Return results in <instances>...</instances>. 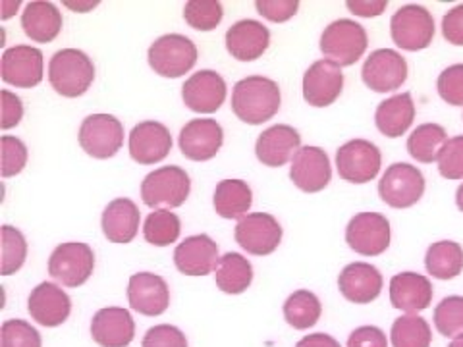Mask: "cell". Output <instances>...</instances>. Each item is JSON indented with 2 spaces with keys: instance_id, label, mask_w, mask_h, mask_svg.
<instances>
[{
  "instance_id": "37",
  "label": "cell",
  "mask_w": 463,
  "mask_h": 347,
  "mask_svg": "<svg viewBox=\"0 0 463 347\" xmlns=\"http://www.w3.org/2000/svg\"><path fill=\"white\" fill-rule=\"evenodd\" d=\"M182 231V222L178 214L170 212L168 209H156L145 220L143 236L147 243L156 245V248H166L170 243H176Z\"/></svg>"
},
{
  "instance_id": "8",
  "label": "cell",
  "mask_w": 463,
  "mask_h": 347,
  "mask_svg": "<svg viewBox=\"0 0 463 347\" xmlns=\"http://www.w3.org/2000/svg\"><path fill=\"white\" fill-rule=\"evenodd\" d=\"M95 268V253L87 243L70 241L52 251L49 258V274L66 287H80L91 278Z\"/></svg>"
},
{
  "instance_id": "24",
  "label": "cell",
  "mask_w": 463,
  "mask_h": 347,
  "mask_svg": "<svg viewBox=\"0 0 463 347\" xmlns=\"http://www.w3.org/2000/svg\"><path fill=\"white\" fill-rule=\"evenodd\" d=\"M301 149V136L298 129L286 124L272 126L259 136L255 143V155L259 163L270 168L284 166Z\"/></svg>"
},
{
  "instance_id": "9",
  "label": "cell",
  "mask_w": 463,
  "mask_h": 347,
  "mask_svg": "<svg viewBox=\"0 0 463 347\" xmlns=\"http://www.w3.org/2000/svg\"><path fill=\"white\" fill-rule=\"evenodd\" d=\"M78 141L87 155L105 161L122 149L124 126L112 114H91L81 122Z\"/></svg>"
},
{
  "instance_id": "7",
  "label": "cell",
  "mask_w": 463,
  "mask_h": 347,
  "mask_svg": "<svg viewBox=\"0 0 463 347\" xmlns=\"http://www.w3.org/2000/svg\"><path fill=\"white\" fill-rule=\"evenodd\" d=\"M390 35L403 51H423L434 39L432 14L419 5L402 6L390 20Z\"/></svg>"
},
{
  "instance_id": "38",
  "label": "cell",
  "mask_w": 463,
  "mask_h": 347,
  "mask_svg": "<svg viewBox=\"0 0 463 347\" xmlns=\"http://www.w3.org/2000/svg\"><path fill=\"white\" fill-rule=\"evenodd\" d=\"M432 321L440 336L452 340L463 336V295L444 297L434 309Z\"/></svg>"
},
{
  "instance_id": "27",
  "label": "cell",
  "mask_w": 463,
  "mask_h": 347,
  "mask_svg": "<svg viewBox=\"0 0 463 347\" xmlns=\"http://www.w3.org/2000/svg\"><path fill=\"white\" fill-rule=\"evenodd\" d=\"M270 45V32L257 20H240L226 32V49L240 62L263 56Z\"/></svg>"
},
{
  "instance_id": "22",
  "label": "cell",
  "mask_w": 463,
  "mask_h": 347,
  "mask_svg": "<svg viewBox=\"0 0 463 347\" xmlns=\"http://www.w3.org/2000/svg\"><path fill=\"white\" fill-rule=\"evenodd\" d=\"M219 245L207 234L185 238L174 251V265L185 277H207L219 267Z\"/></svg>"
},
{
  "instance_id": "48",
  "label": "cell",
  "mask_w": 463,
  "mask_h": 347,
  "mask_svg": "<svg viewBox=\"0 0 463 347\" xmlns=\"http://www.w3.org/2000/svg\"><path fill=\"white\" fill-rule=\"evenodd\" d=\"M442 35L450 45L463 47V5L448 10L442 18Z\"/></svg>"
},
{
  "instance_id": "40",
  "label": "cell",
  "mask_w": 463,
  "mask_h": 347,
  "mask_svg": "<svg viewBox=\"0 0 463 347\" xmlns=\"http://www.w3.org/2000/svg\"><path fill=\"white\" fill-rule=\"evenodd\" d=\"M27 257V241L18 228H12L8 224L3 226V268L0 272L5 277L16 274Z\"/></svg>"
},
{
  "instance_id": "52",
  "label": "cell",
  "mask_w": 463,
  "mask_h": 347,
  "mask_svg": "<svg viewBox=\"0 0 463 347\" xmlns=\"http://www.w3.org/2000/svg\"><path fill=\"white\" fill-rule=\"evenodd\" d=\"M456 205L463 212V183L458 187V192H456Z\"/></svg>"
},
{
  "instance_id": "3",
  "label": "cell",
  "mask_w": 463,
  "mask_h": 347,
  "mask_svg": "<svg viewBox=\"0 0 463 347\" xmlns=\"http://www.w3.org/2000/svg\"><path fill=\"white\" fill-rule=\"evenodd\" d=\"M192 180L180 166H163L147 174L141 183V199L147 207L178 209L190 197Z\"/></svg>"
},
{
  "instance_id": "12",
  "label": "cell",
  "mask_w": 463,
  "mask_h": 347,
  "mask_svg": "<svg viewBox=\"0 0 463 347\" xmlns=\"http://www.w3.org/2000/svg\"><path fill=\"white\" fill-rule=\"evenodd\" d=\"M236 243L255 257H265L279 249L282 226L269 212H251L241 219L234 231Z\"/></svg>"
},
{
  "instance_id": "50",
  "label": "cell",
  "mask_w": 463,
  "mask_h": 347,
  "mask_svg": "<svg viewBox=\"0 0 463 347\" xmlns=\"http://www.w3.org/2000/svg\"><path fill=\"white\" fill-rule=\"evenodd\" d=\"M345 6L359 18H376L388 8V0H350Z\"/></svg>"
},
{
  "instance_id": "19",
  "label": "cell",
  "mask_w": 463,
  "mask_h": 347,
  "mask_svg": "<svg viewBox=\"0 0 463 347\" xmlns=\"http://www.w3.org/2000/svg\"><path fill=\"white\" fill-rule=\"evenodd\" d=\"M185 107L199 114H213L226 100V81L213 70H201L182 87Z\"/></svg>"
},
{
  "instance_id": "53",
  "label": "cell",
  "mask_w": 463,
  "mask_h": 347,
  "mask_svg": "<svg viewBox=\"0 0 463 347\" xmlns=\"http://www.w3.org/2000/svg\"><path fill=\"white\" fill-rule=\"evenodd\" d=\"M66 6L74 8V10H83V8H93V6H97V3H87V5H81V3H78V5H74V3H66Z\"/></svg>"
},
{
  "instance_id": "47",
  "label": "cell",
  "mask_w": 463,
  "mask_h": 347,
  "mask_svg": "<svg viewBox=\"0 0 463 347\" xmlns=\"http://www.w3.org/2000/svg\"><path fill=\"white\" fill-rule=\"evenodd\" d=\"M347 347H388V340L379 326H359L347 338Z\"/></svg>"
},
{
  "instance_id": "13",
  "label": "cell",
  "mask_w": 463,
  "mask_h": 347,
  "mask_svg": "<svg viewBox=\"0 0 463 347\" xmlns=\"http://www.w3.org/2000/svg\"><path fill=\"white\" fill-rule=\"evenodd\" d=\"M361 78L374 93H392L408 80V62L398 51L379 49L365 61Z\"/></svg>"
},
{
  "instance_id": "17",
  "label": "cell",
  "mask_w": 463,
  "mask_h": 347,
  "mask_svg": "<svg viewBox=\"0 0 463 347\" xmlns=\"http://www.w3.org/2000/svg\"><path fill=\"white\" fill-rule=\"evenodd\" d=\"M3 81L20 89H33L43 81V52L29 45H16L3 54Z\"/></svg>"
},
{
  "instance_id": "41",
  "label": "cell",
  "mask_w": 463,
  "mask_h": 347,
  "mask_svg": "<svg viewBox=\"0 0 463 347\" xmlns=\"http://www.w3.org/2000/svg\"><path fill=\"white\" fill-rule=\"evenodd\" d=\"M41 334L22 318H10L0 328V347H41Z\"/></svg>"
},
{
  "instance_id": "33",
  "label": "cell",
  "mask_w": 463,
  "mask_h": 347,
  "mask_svg": "<svg viewBox=\"0 0 463 347\" xmlns=\"http://www.w3.org/2000/svg\"><path fill=\"white\" fill-rule=\"evenodd\" d=\"M425 268L439 280H452L463 272V248L456 241L444 239L432 243L425 255Z\"/></svg>"
},
{
  "instance_id": "34",
  "label": "cell",
  "mask_w": 463,
  "mask_h": 347,
  "mask_svg": "<svg viewBox=\"0 0 463 347\" xmlns=\"http://www.w3.org/2000/svg\"><path fill=\"white\" fill-rule=\"evenodd\" d=\"M446 143L448 134L440 124H421L417 126L408 137V153L417 163L432 164L439 161Z\"/></svg>"
},
{
  "instance_id": "39",
  "label": "cell",
  "mask_w": 463,
  "mask_h": 347,
  "mask_svg": "<svg viewBox=\"0 0 463 347\" xmlns=\"http://www.w3.org/2000/svg\"><path fill=\"white\" fill-rule=\"evenodd\" d=\"M224 18V8L219 0H192L184 8V20L197 32H213Z\"/></svg>"
},
{
  "instance_id": "21",
  "label": "cell",
  "mask_w": 463,
  "mask_h": 347,
  "mask_svg": "<svg viewBox=\"0 0 463 347\" xmlns=\"http://www.w3.org/2000/svg\"><path fill=\"white\" fill-rule=\"evenodd\" d=\"M172 151V136L161 122L147 120L137 124L129 134V155L139 164H156Z\"/></svg>"
},
{
  "instance_id": "28",
  "label": "cell",
  "mask_w": 463,
  "mask_h": 347,
  "mask_svg": "<svg viewBox=\"0 0 463 347\" xmlns=\"http://www.w3.org/2000/svg\"><path fill=\"white\" fill-rule=\"evenodd\" d=\"M139 220L141 212L134 201L126 197L110 201L103 219H100V226H103V234L112 243H129L139 231Z\"/></svg>"
},
{
  "instance_id": "31",
  "label": "cell",
  "mask_w": 463,
  "mask_h": 347,
  "mask_svg": "<svg viewBox=\"0 0 463 347\" xmlns=\"http://www.w3.org/2000/svg\"><path fill=\"white\" fill-rule=\"evenodd\" d=\"M213 205L222 219L241 220L253 205V192L243 180H222L214 190Z\"/></svg>"
},
{
  "instance_id": "1",
  "label": "cell",
  "mask_w": 463,
  "mask_h": 347,
  "mask_svg": "<svg viewBox=\"0 0 463 347\" xmlns=\"http://www.w3.org/2000/svg\"><path fill=\"white\" fill-rule=\"evenodd\" d=\"M280 87L263 76L243 78L232 91V112L250 126H260L274 118L280 110Z\"/></svg>"
},
{
  "instance_id": "15",
  "label": "cell",
  "mask_w": 463,
  "mask_h": 347,
  "mask_svg": "<svg viewBox=\"0 0 463 347\" xmlns=\"http://www.w3.org/2000/svg\"><path fill=\"white\" fill-rule=\"evenodd\" d=\"M224 143L222 126L211 118L190 120L180 132V151L185 158L205 163L216 156Z\"/></svg>"
},
{
  "instance_id": "2",
  "label": "cell",
  "mask_w": 463,
  "mask_h": 347,
  "mask_svg": "<svg viewBox=\"0 0 463 347\" xmlns=\"http://www.w3.org/2000/svg\"><path fill=\"white\" fill-rule=\"evenodd\" d=\"M95 80V66L90 56L78 49L54 52L49 64V81L52 89L68 98L81 97Z\"/></svg>"
},
{
  "instance_id": "11",
  "label": "cell",
  "mask_w": 463,
  "mask_h": 347,
  "mask_svg": "<svg viewBox=\"0 0 463 347\" xmlns=\"http://www.w3.org/2000/svg\"><path fill=\"white\" fill-rule=\"evenodd\" d=\"M390 222L379 212H359L345 228V243L357 255L379 257L390 248Z\"/></svg>"
},
{
  "instance_id": "14",
  "label": "cell",
  "mask_w": 463,
  "mask_h": 347,
  "mask_svg": "<svg viewBox=\"0 0 463 347\" xmlns=\"http://www.w3.org/2000/svg\"><path fill=\"white\" fill-rule=\"evenodd\" d=\"M344 89L342 68L332 61H317L303 76V98L311 107L325 108L336 103Z\"/></svg>"
},
{
  "instance_id": "20",
  "label": "cell",
  "mask_w": 463,
  "mask_h": 347,
  "mask_svg": "<svg viewBox=\"0 0 463 347\" xmlns=\"http://www.w3.org/2000/svg\"><path fill=\"white\" fill-rule=\"evenodd\" d=\"M27 311L41 326L54 328L68 321L71 313V299L62 287H58L52 282H43L29 294Z\"/></svg>"
},
{
  "instance_id": "25",
  "label": "cell",
  "mask_w": 463,
  "mask_h": 347,
  "mask_svg": "<svg viewBox=\"0 0 463 347\" xmlns=\"http://www.w3.org/2000/svg\"><path fill=\"white\" fill-rule=\"evenodd\" d=\"M91 336L100 347H128L134 342L136 323L128 309H100L91 321Z\"/></svg>"
},
{
  "instance_id": "45",
  "label": "cell",
  "mask_w": 463,
  "mask_h": 347,
  "mask_svg": "<svg viewBox=\"0 0 463 347\" xmlns=\"http://www.w3.org/2000/svg\"><path fill=\"white\" fill-rule=\"evenodd\" d=\"M143 347H187L185 334L172 324H158L147 330L143 336Z\"/></svg>"
},
{
  "instance_id": "29",
  "label": "cell",
  "mask_w": 463,
  "mask_h": 347,
  "mask_svg": "<svg viewBox=\"0 0 463 347\" xmlns=\"http://www.w3.org/2000/svg\"><path fill=\"white\" fill-rule=\"evenodd\" d=\"M415 120V103L410 93L390 97L376 107L374 124L379 132L390 139L402 137Z\"/></svg>"
},
{
  "instance_id": "51",
  "label": "cell",
  "mask_w": 463,
  "mask_h": 347,
  "mask_svg": "<svg viewBox=\"0 0 463 347\" xmlns=\"http://www.w3.org/2000/svg\"><path fill=\"white\" fill-rule=\"evenodd\" d=\"M296 347H342L338 340H335L328 334H323V332H317V334H309L306 338H301Z\"/></svg>"
},
{
  "instance_id": "46",
  "label": "cell",
  "mask_w": 463,
  "mask_h": 347,
  "mask_svg": "<svg viewBox=\"0 0 463 347\" xmlns=\"http://www.w3.org/2000/svg\"><path fill=\"white\" fill-rule=\"evenodd\" d=\"M255 8L263 18L274 23H282L296 16L299 3L298 0H257Z\"/></svg>"
},
{
  "instance_id": "6",
  "label": "cell",
  "mask_w": 463,
  "mask_h": 347,
  "mask_svg": "<svg viewBox=\"0 0 463 347\" xmlns=\"http://www.w3.org/2000/svg\"><path fill=\"white\" fill-rule=\"evenodd\" d=\"M425 193V176L417 166L394 163L388 166L379 182V195L392 209H410Z\"/></svg>"
},
{
  "instance_id": "23",
  "label": "cell",
  "mask_w": 463,
  "mask_h": 347,
  "mask_svg": "<svg viewBox=\"0 0 463 347\" xmlns=\"http://www.w3.org/2000/svg\"><path fill=\"white\" fill-rule=\"evenodd\" d=\"M432 295V284L423 274L402 272L390 280V303L405 314H417L419 311L429 309Z\"/></svg>"
},
{
  "instance_id": "30",
  "label": "cell",
  "mask_w": 463,
  "mask_h": 347,
  "mask_svg": "<svg viewBox=\"0 0 463 347\" xmlns=\"http://www.w3.org/2000/svg\"><path fill=\"white\" fill-rule=\"evenodd\" d=\"M24 33L35 42H52L62 32V14L52 3L35 0L22 14Z\"/></svg>"
},
{
  "instance_id": "54",
  "label": "cell",
  "mask_w": 463,
  "mask_h": 347,
  "mask_svg": "<svg viewBox=\"0 0 463 347\" xmlns=\"http://www.w3.org/2000/svg\"><path fill=\"white\" fill-rule=\"evenodd\" d=\"M448 347H463V336H459V338L452 340V343H450V345H448Z\"/></svg>"
},
{
  "instance_id": "18",
  "label": "cell",
  "mask_w": 463,
  "mask_h": 347,
  "mask_svg": "<svg viewBox=\"0 0 463 347\" xmlns=\"http://www.w3.org/2000/svg\"><path fill=\"white\" fill-rule=\"evenodd\" d=\"M129 307L145 316H158L170 305V289L165 278L151 272H137L128 284Z\"/></svg>"
},
{
  "instance_id": "10",
  "label": "cell",
  "mask_w": 463,
  "mask_h": 347,
  "mask_svg": "<svg viewBox=\"0 0 463 347\" xmlns=\"http://www.w3.org/2000/svg\"><path fill=\"white\" fill-rule=\"evenodd\" d=\"M383 155L374 143L367 139H352L336 151V170L344 182L367 183L381 172Z\"/></svg>"
},
{
  "instance_id": "16",
  "label": "cell",
  "mask_w": 463,
  "mask_h": 347,
  "mask_svg": "<svg viewBox=\"0 0 463 347\" xmlns=\"http://www.w3.org/2000/svg\"><path fill=\"white\" fill-rule=\"evenodd\" d=\"M289 180L306 193L323 192L332 180V166L328 155L321 147H313V145L301 147L292 158Z\"/></svg>"
},
{
  "instance_id": "5",
  "label": "cell",
  "mask_w": 463,
  "mask_h": 347,
  "mask_svg": "<svg viewBox=\"0 0 463 347\" xmlns=\"http://www.w3.org/2000/svg\"><path fill=\"white\" fill-rule=\"evenodd\" d=\"M149 66L155 74L163 78H182L197 62L195 42L180 33H168L158 37L147 52Z\"/></svg>"
},
{
  "instance_id": "42",
  "label": "cell",
  "mask_w": 463,
  "mask_h": 347,
  "mask_svg": "<svg viewBox=\"0 0 463 347\" xmlns=\"http://www.w3.org/2000/svg\"><path fill=\"white\" fill-rule=\"evenodd\" d=\"M0 147H3V168H0V174H3V178L16 176V174H20L27 164L25 143L18 137L3 136V139H0Z\"/></svg>"
},
{
  "instance_id": "26",
  "label": "cell",
  "mask_w": 463,
  "mask_h": 347,
  "mask_svg": "<svg viewBox=\"0 0 463 347\" xmlns=\"http://www.w3.org/2000/svg\"><path fill=\"white\" fill-rule=\"evenodd\" d=\"M383 284L381 270L369 263L347 265L338 277L340 294L355 305H367L374 301L383 292Z\"/></svg>"
},
{
  "instance_id": "32",
  "label": "cell",
  "mask_w": 463,
  "mask_h": 347,
  "mask_svg": "<svg viewBox=\"0 0 463 347\" xmlns=\"http://www.w3.org/2000/svg\"><path fill=\"white\" fill-rule=\"evenodd\" d=\"M216 286L228 295H240L253 282V267L240 253H226L216 267Z\"/></svg>"
},
{
  "instance_id": "44",
  "label": "cell",
  "mask_w": 463,
  "mask_h": 347,
  "mask_svg": "<svg viewBox=\"0 0 463 347\" xmlns=\"http://www.w3.org/2000/svg\"><path fill=\"white\" fill-rule=\"evenodd\" d=\"M437 89L444 103L452 107H463V64H454L442 70Z\"/></svg>"
},
{
  "instance_id": "49",
  "label": "cell",
  "mask_w": 463,
  "mask_h": 347,
  "mask_svg": "<svg viewBox=\"0 0 463 347\" xmlns=\"http://www.w3.org/2000/svg\"><path fill=\"white\" fill-rule=\"evenodd\" d=\"M22 118H24L22 98L5 89L3 91V120H0V127L3 129L16 127L22 122Z\"/></svg>"
},
{
  "instance_id": "43",
  "label": "cell",
  "mask_w": 463,
  "mask_h": 347,
  "mask_svg": "<svg viewBox=\"0 0 463 347\" xmlns=\"http://www.w3.org/2000/svg\"><path fill=\"white\" fill-rule=\"evenodd\" d=\"M439 172L446 180H463V136L448 139L439 156Z\"/></svg>"
},
{
  "instance_id": "4",
  "label": "cell",
  "mask_w": 463,
  "mask_h": 347,
  "mask_svg": "<svg viewBox=\"0 0 463 347\" xmlns=\"http://www.w3.org/2000/svg\"><path fill=\"white\" fill-rule=\"evenodd\" d=\"M369 37L365 27L354 20L332 22L321 35V52L326 61L336 62L340 68L354 66L365 54Z\"/></svg>"
},
{
  "instance_id": "35",
  "label": "cell",
  "mask_w": 463,
  "mask_h": 347,
  "mask_svg": "<svg viewBox=\"0 0 463 347\" xmlns=\"http://www.w3.org/2000/svg\"><path fill=\"white\" fill-rule=\"evenodd\" d=\"M323 314V305L309 289H298L284 303L286 323L296 330H307L318 323Z\"/></svg>"
},
{
  "instance_id": "36",
  "label": "cell",
  "mask_w": 463,
  "mask_h": 347,
  "mask_svg": "<svg viewBox=\"0 0 463 347\" xmlns=\"http://www.w3.org/2000/svg\"><path fill=\"white\" fill-rule=\"evenodd\" d=\"M390 340L394 347H430L432 330L423 316L403 314L394 321Z\"/></svg>"
}]
</instances>
